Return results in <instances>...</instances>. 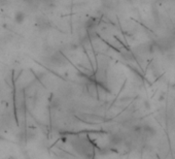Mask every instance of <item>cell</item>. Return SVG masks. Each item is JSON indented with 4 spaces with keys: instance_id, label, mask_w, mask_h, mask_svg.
Segmentation results:
<instances>
[{
    "instance_id": "obj_1",
    "label": "cell",
    "mask_w": 175,
    "mask_h": 159,
    "mask_svg": "<svg viewBox=\"0 0 175 159\" xmlns=\"http://www.w3.org/2000/svg\"><path fill=\"white\" fill-rule=\"evenodd\" d=\"M25 19H26V16L23 12H18L14 16V21L17 22L18 24H22L25 21Z\"/></svg>"
}]
</instances>
